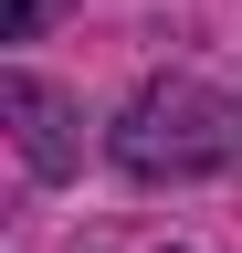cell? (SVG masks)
Returning a JSON list of instances; mask_svg holds the SVG:
<instances>
[{"instance_id": "cell-1", "label": "cell", "mask_w": 242, "mask_h": 253, "mask_svg": "<svg viewBox=\"0 0 242 253\" xmlns=\"http://www.w3.org/2000/svg\"><path fill=\"white\" fill-rule=\"evenodd\" d=\"M116 158L137 179H210V169H242V106L200 74H158L127 95L116 116Z\"/></svg>"}, {"instance_id": "cell-2", "label": "cell", "mask_w": 242, "mask_h": 253, "mask_svg": "<svg viewBox=\"0 0 242 253\" xmlns=\"http://www.w3.org/2000/svg\"><path fill=\"white\" fill-rule=\"evenodd\" d=\"M0 116H11V137H21V158H32L42 179H64L74 158H84V137H74V106H64L42 74H0Z\"/></svg>"}, {"instance_id": "cell-3", "label": "cell", "mask_w": 242, "mask_h": 253, "mask_svg": "<svg viewBox=\"0 0 242 253\" xmlns=\"http://www.w3.org/2000/svg\"><path fill=\"white\" fill-rule=\"evenodd\" d=\"M42 21H53V0H0V42H32Z\"/></svg>"}]
</instances>
